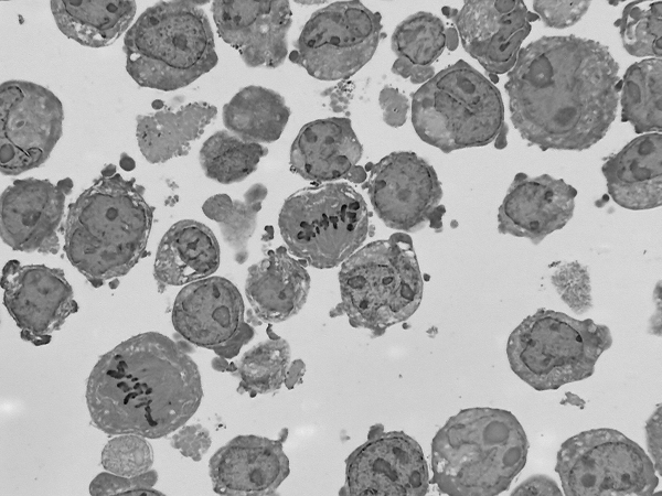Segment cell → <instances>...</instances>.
I'll list each match as a JSON object with an SVG mask.
<instances>
[{
    "label": "cell",
    "mask_w": 662,
    "mask_h": 496,
    "mask_svg": "<svg viewBox=\"0 0 662 496\" xmlns=\"http://www.w3.org/2000/svg\"><path fill=\"white\" fill-rule=\"evenodd\" d=\"M619 65L608 47L576 35L543 36L517 53L504 85L511 121L528 144L583 151L613 122Z\"/></svg>",
    "instance_id": "obj_1"
},
{
    "label": "cell",
    "mask_w": 662,
    "mask_h": 496,
    "mask_svg": "<svg viewBox=\"0 0 662 496\" xmlns=\"http://www.w3.org/2000/svg\"><path fill=\"white\" fill-rule=\"evenodd\" d=\"M85 396L92 422L103 432L159 439L196 412L203 390L186 344L147 332L99 358Z\"/></svg>",
    "instance_id": "obj_2"
},
{
    "label": "cell",
    "mask_w": 662,
    "mask_h": 496,
    "mask_svg": "<svg viewBox=\"0 0 662 496\" xmlns=\"http://www.w3.org/2000/svg\"><path fill=\"white\" fill-rule=\"evenodd\" d=\"M143 194L111 164L70 205L64 249L94 287L125 276L142 257L154 211Z\"/></svg>",
    "instance_id": "obj_3"
},
{
    "label": "cell",
    "mask_w": 662,
    "mask_h": 496,
    "mask_svg": "<svg viewBox=\"0 0 662 496\" xmlns=\"http://www.w3.org/2000/svg\"><path fill=\"white\" fill-rule=\"evenodd\" d=\"M527 450L525 431L510 411L463 409L433 439V482L447 495L501 494L524 467Z\"/></svg>",
    "instance_id": "obj_4"
},
{
    "label": "cell",
    "mask_w": 662,
    "mask_h": 496,
    "mask_svg": "<svg viewBox=\"0 0 662 496\" xmlns=\"http://www.w3.org/2000/svg\"><path fill=\"white\" fill-rule=\"evenodd\" d=\"M204 2H158L143 11L124 39L126 69L152 89L185 87L217 64Z\"/></svg>",
    "instance_id": "obj_5"
},
{
    "label": "cell",
    "mask_w": 662,
    "mask_h": 496,
    "mask_svg": "<svg viewBox=\"0 0 662 496\" xmlns=\"http://www.w3.org/2000/svg\"><path fill=\"white\" fill-rule=\"evenodd\" d=\"M418 137L444 153L495 142L506 145L499 89L463 60L447 66L412 95Z\"/></svg>",
    "instance_id": "obj_6"
},
{
    "label": "cell",
    "mask_w": 662,
    "mask_h": 496,
    "mask_svg": "<svg viewBox=\"0 0 662 496\" xmlns=\"http://www.w3.org/2000/svg\"><path fill=\"white\" fill-rule=\"evenodd\" d=\"M339 283L341 301L331 316L346 315L353 327L367 328L373 336L406 321L423 296L410 237L395 233L356 250L343 261Z\"/></svg>",
    "instance_id": "obj_7"
},
{
    "label": "cell",
    "mask_w": 662,
    "mask_h": 496,
    "mask_svg": "<svg viewBox=\"0 0 662 496\" xmlns=\"http://www.w3.org/2000/svg\"><path fill=\"white\" fill-rule=\"evenodd\" d=\"M611 344L606 325L540 309L511 333L506 356L513 373L532 388L556 390L590 377Z\"/></svg>",
    "instance_id": "obj_8"
},
{
    "label": "cell",
    "mask_w": 662,
    "mask_h": 496,
    "mask_svg": "<svg viewBox=\"0 0 662 496\" xmlns=\"http://www.w3.org/2000/svg\"><path fill=\"white\" fill-rule=\"evenodd\" d=\"M278 226L288 250L314 268H333L364 242L369 211L364 198L343 182H328L291 194Z\"/></svg>",
    "instance_id": "obj_9"
},
{
    "label": "cell",
    "mask_w": 662,
    "mask_h": 496,
    "mask_svg": "<svg viewBox=\"0 0 662 496\" xmlns=\"http://www.w3.org/2000/svg\"><path fill=\"white\" fill-rule=\"evenodd\" d=\"M555 471L565 495H650L659 484L643 449L613 429H592L566 440Z\"/></svg>",
    "instance_id": "obj_10"
},
{
    "label": "cell",
    "mask_w": 662,
    "mask_h": 496,
    "mask_svg": "<svg viewBox=\"0 0 662 496\" xmlns=\"http://www.w3.org/2000/svg\"><path fill=\"white\" fill-rule=\"evenodd\" d=\"M382 17L360 1H338L317 10L305 24L289 60L320 80H344L373 56Z\"/></svg>",
    "instance_id": "obj_11"
},
{
    "label": "cell",
    "mask_w": 662,
    "mask_h": 496,
    "mask_svg": "<svg viewBox=\"0 0 662 496\" xmlns=\"http://www.w3.org/2000/svg\"><path fill=\"white\" fill-rule=\"evenodd\" d=\"M63 106L50 89L25 80L0 86V169L19 175L43 164L62 136Z\"/></svg>",
    "instance_id": "obj_12"
},
{
    "label": "cell",
    "mask_w": 662,
    "mask_h": 496,
    "mask_svg": "<svg viewBox=\"0 0 662 496\" xmlns=\"http://www.w3.org/2000/svg\"><path fill=\"white\" fill-rule=\"evenodd\" d=\"M365 184L371 204L389 228L416 231L429 222L441 229L442 188L434 168L414 152H393L371 165Z\"/></svg>",
    "instance_id": "obj_13"
},
{
    "label": "cell",
    "mask_w": 662,
    "mask_h": 496,
    "mask_svg": "<svg viewBox=\"0 0 662 496\" xmlns=\"http://www.w3.org/2000/svg\"><path fill=\"white\" fill-rule=\"evenodd\" d=\"M171 319L185 341L224 358L236 356L254 336L238 289L222 277L186 284L174 300Z\"/></svg>",
    "instance_id": "obj_14"
},
{
    "label": "cell",
    "mask_w": 662,
    "mask_h": 496,
    "mask_svg": "<svg viewBox=\"0 0 662 496\" xmlns=\"http://www.w3.org/2000/svg\"><path fill=\"white\" fill-rule=\"evenodd\" d=\"M428 487V466L419 444L404 432H384L380 425L348 457L341 494L425 495Z\"/></svg>",
    "instance_id": "obj_15"
},
{
    "label": "cell",
    "mask_w": 662,
    "mask_h": 496,
    "mask_svg": "<svg viewBox=\"0 0 662 496\" xmlns=\"http://www.w3.org/2000/svg\"><path fill=\"white\" fill-rule=\"evenodd\" d=\"M1 288L21 337L34 345L49 343L51 334L77 311L72 287L57 268L11 260L2 269Z\"/></svg>",
    "instance_id": "obj_16"
},
{
    "label": "cell",
    "mask_w": 662,
    "mask_h": 496,
    "mask_svg": "<svg viewBox=\"0 0 662 496\" xmlns=\"http://www.w3.org/2000/svg\"><path fill=\"white\" fill-rule=\"evenodd\" d=\"M442 13L455 22L463 48L489 75L514 66L531 22L538 19L523 1H467L460 10L444 7Z\"/></svg>",
    "instance_id": "obj_17"
},
{
    "label": "cell",
    "mask_w": 662,
    "mask_h": 496,
    "mask_svg": "<svg viewBox=\"0 0 662 496\" xmlns=\"http://www.w3.org/2000/svg\"><path fill=\"white\" fill-rule=\"evenodd\" d=\"M73 183L47 180H15L1 194V239L13 250L56 254L65 200Z\"/></svg>",
    "instance_id": "obj_18"
},
{
    "label": "cell",
    "mask_w": 662,
    "mask_h": 496,
    "mask_svg": "<svg viewBox=\"0 0 662 496\" xmlns=\"http://www.w3.org/2000/svg\"><path fill=\"white\" fill-rule=\"evenodd\" d=\"M211 10L218 35L247 66L276 68L285 62L292 23L288 1H214Z\"/></svg>",
    "instance_id": "obj_19"
},
{
    "label": "cell",
    "mask_w": 662,
    "mask_h": 496,
    "mask_svg": "<svg viewBox=\"0 0 662 496\" xmlns=\"http://www.w3.org/2000/svg\"><path fill=\"white\" fill-rule=\"evenodd\" d=\"M576 195L577 190L562 179L517 173L499 207L498 231L537 245L569 222Z\"/></svg>",
    "instance_id": "obj_20"
},
{
    "label": "cell",
    "mask_w": 662,
    "mask_h": 496,
    "mask_svg": "<svg viewBox=\"0 0 662 496\" xmlns=\"http://www.w3.org/2000/svg\"><path fill=\"white\" fill-rule=\"evenodd\" d=\"M213 490L221 495H271L289 474L282 441L238 435L209 462Z\"/></svg>",
    "instance_id": "obj_21"
},
{
    "label": "cell",
    "mask_w": 662,
    "mask_h": 496,
    "mask_svg": "<svg viewBox=\"0 0 662 496\" xmlns=\"http://www.w3.org/2000/svg\"><path fill=\"white\" fill-rule=\"evenodd\" d=\"M362 145L343 117L318 119L305 125L290 149V168L313 182L345 177L362 157Z\"/></svg>",
    "instance_id": "obj_22"
},
{
    "label": "cell",
    "mask_w": 662,
    "mask_h": 496,
    "mask_svg": "<svg viewBox=\"0 0 662 496\" xmlns=\"http://www.w3.org/2000/svg\"><path fill=\"white\" fill-rule=\"evenodd\" d=\"M607 191L621 207L640 211L662 205V134L644 133L606 159Z\"/></svg>",
    "instance_id": "obj_23"
},
{
    "label": "cell",
    "mask_w": 662,
    "mask_h": 496,
    "mask_svg": "<svg viewBox=\"0 0 662 496\" xmlns=\"http://www.w3.org/2000/svg\"><path fill=\"white\" fill-rule=\"evenodd\" d=\"M310 277L300 260L279 247L248 269L245 294L260 322L278 323L306 303Z\"/></svg>",
    "instance_id": "obj_24"
},
{
    "label": "cell",
    "mask_w": 662,
    "mask_h": 496,
    "mask_svg": "<svg viewBox=\"0 0 662 496\" xmlns=\"http://www.w3.org/2000/svg\"><path fill=\"white\" fill-rule=\"evenodd\" d=\"M220 266V246L204 224L184 219L172 225L157 250L153 277L160 290L191 283L214 273Z\"/></svg>",
    "instance_id": "obj_25"
},
{
    "label": "cell",
    "mask_w": 662,
    "mask_h": 496,
    "mask_svg": "<svg viewBox=\"0 0 662 496\" xmlns=\"http://www.w3.org/2000/svg\"><path fill=\"white\" fill-rule=\"evenodd\" d=\"M215 106L204 101L166 108L136 118V137L141 154L150 163H163L188 154L215 118Z\"/></svg>",
    "instance_id": "obj_26"
},
{
    "label": "cell",
    "mask_w": 662,
    "mask_h": 496,
    "mask_svg": "<svg viewBox=\"0 0 662 496\" xmlns=\"http://www.w3.org/2000/svg\"><path fill=\"white\" fill-rule=\"evenodd\" d=\"M57 28L77 43L102 47L114 43L130 25L135 1H51Z\"/></svg>",
    "instance_id": "obj_27"
},
{
    "label": "cell",
    "mask_w": 662,
    "mask_h": 496,
    "mask_svg": "<svg viewBox=\"0 0 662 496\" xmlns=\"http://www.w3.org/2000/svg\"><path fill=\"white\" fill-rule=\"evenodd\" d=\"M227 131L247 142L270 143L278 140L290 117L285 98L261 86H247L223 107Z\"/></svg>",
    "instance_id": "obj_28"
},
{
    "label": "cell",
    "mask_w": 662,
    "mask_h": 496,
    "mask_svg": "<svg viewBox=\"0 0 662 496\" xmlns=\"http://www.w3.org/2000/svg\"><path fill=\"white\" fill-rule=\"evenodd\" d=\"M621 121L636 133L662 129V62L648 58L628 67L620 86Z\"/></svg>",
    "instance_id": "obj_29"
},
{
    "label": "cell",
    "mask_w": 662,
    "mask_h": 496,
    "mask_svg": "<svg viewBox=\"0 0 662 496\" xmlns=\"http://www.w3.org/2000/svg\"><path fill=\"white\" fill-rule=\"evenodd\" d=\"M266 195V186L256 183L245 192L244 200L233 201L227 194H216L202 206L205 216L218 224L237 263H244L248 258L247 245L256 229L257 215Z\"/></svg>",
    "instance_id": "obj_30"
},
{
    "label": "cell",
    "mask_w": 662,
    "mask_h": 496,
    "mask_svg": "<svg viewBox=\"0 0 662 496\" xmlns=\"http://www.w3.org/2000/svg\"><path fill=\"white\" fill-rule=\"evenodd\" d=\"M268 149L247 142L227 130L212 134L200 150V164L205 175L222 184L245 180L256 169Z\"/></svg>",
    "instance_id": "obj_31"
},
{
    "label": "cell",
    "mask_w": 662,
    "mask_h": 496,
    "mask_svg": "<svg viewBox=\"0 0 662 496\" xmlns=\"http://www.w3.org/2000/svg\"><path fill=\"white\" fill-rule=\"evenodd\" d=\"M290 363L287 341L275 337L247 351L236 365H232L239 378L238 389L250 396L279 389L285 381Z\"/></svg>",
    "instance_id": "obj_32"
},
{
    "label": "cell",
    "mask_w": 662,
    "mask_h": 496,
    "mask_svg": "<svg viewBox=\"0 0 662 496\" xmlns=\"http://www.w3.org/2000/svg\"><path fill=\"white\" fill-rule=\"evenodd\" d=\"M445 24L433 13L420 11L394 30L391 46L397 58L414 66L429 68L442 54L446 46Z\"/></svg>",
    "instance_id": "obj_33"
},
{
    "label": "cell",
    "mask_w": 662,
    "mask_h": 496,
    "mask_svg": "<svg viewBox=\"0 0 662 496\" xmlns=\"http://www.w3.org/2000/svg\"><path fill=\"white\" fill-rule=\"evenodd\" d=\"M626 51L633 56H662V2L628 3L615 22Z\"/></svg>",
    "instance_id": "obj_34"
},
{
    "label": "cell",
    "mask_w": 662,
    "mask_h": 496,
    "mask_svg": "<svg viewBox=\"0 0 662 496\" xmlns=\"http://www.w3.org/2000/svg\"><path fill=\"white\" fill-rule=\"evenodd\" d=\"M146 439L137 434L113 438L102 451L103 467L113 474L129 477L147 473L153 464V450Z\"/></svg>",
    "instance_id": "obj_35"
},
{
    "label": "cell",
    "mask_w": 662,
    "mask_h": 496,
    "mask_svg": "<svg viewBox=\"0 0 662 496\" xmlns=\"http://www.w3.org/2000/svg\"><path fill=\"white\" fill-rule=\"evenodd\" d=\"M158 481L153 470L137 476H121L110 472L98 474L89 485L90 495H164L152 488Z\"/></svg>",
    "instance_id": "obj_36"
},
{
    "label": "cell",
    "mask_w": 662,
    "mask_h": 496,
    "mask_svg": "<svg viewBox=\"0 0 662 496\" xmlns=\"http://www.w3.org/2000/svg\"><path fill=\"white\" fill-rule=\"evenodd\" d=\"M590 1H535L533 9L546 26L564 29L578 22Z\"/></svg>",
    "instance_id": "obj_37"
},
{
    "label": "cell",
    "mask_w": 662,
    "mask_h": 496,
    "mask_svg": "<svg viewBox=\"0 0 662 496\" xmlns=\"http://www.w3.org/2000/svg\"><path fill=\"white\" fill-rule=\"evenodd\" d=\"M212 439L203 425L183 424L171 438V446L191 460L199 462L210 449Z\"/></svg>",
    "instance_id": "obj_38"
},
{
    "label": "cell",
    "mask_w": 662,
    "mask_h": 496,
    "mask_svg": "<svg viewBox=\"0 0 662 496\" xmlns=\"http://www.w3.org/2000/svg\"><path fill=\"white\" fill-rule=\"evenodd\" d=\"M384 122L393 128L401 127L407 119L409 100L397 88L385 86L378 96Z\"/></svg>",
    "instance_id": "obj_39"
},
{
    "label": "cell",
    "mask_w": 662,
    "mask_h": 496,
    "mask_svg": "<svg viewBox=\"0 0 662 496\" xmlns=\"http://www.w3.org/2000/svg\"><path fill=\"white\" fill-rule=\"evenodd\" d=\"M557 484L545 475L531 476L524 481L512 495H560Z\"/></svg>",
    "instance_id": "obj_40"
},
{
    "label": "cell",
    "mask_w": 662,
    "mask_h": 496,
    "mask_svg": "<svg viewBox=\"0 0 662 496\" xmlns=\"http://www.w3.org/2000/svg\"><path fill=\"white\" fill-rule=\"evenodd\" d=\"M647 441L654 468L661 473V408L659 407L647 424Z\"/></svg>",
    "instance_id": "obj_41"
},
{
    "label": "cell",
    "mask_w": 662,
    "mask_h": 496,
    "mask_svg": "<svg viewBox=\"0 0 662 496\" xmlns=\"http://www.w3.org/2000/svg\"><path fill=\"white\" fill-rule=\"evenodd\" d=\"M392 72L403 78L409 79L413 84H425L435 76V67L423 68L410 63L396 58L393 63Z\"/></svg>",
    "instance_id": "obj_42"
},
{
    "label": "cell",
    "mask_w": 662,
    "mask_h": 496,
    "mask_svg": "<svg viewBox=\"0 0 662 496\" xmlns=\"http://www.w3.org/2000/svg\"><path fill=\"white\" fill-rule=\"evenodd\" d=\"M305 373V364L298 359L291 363L288 367L285 384L287 388L291 389L302 377Z\"/></svg>",
    "instance_id": "obj_43"
},
{
    "label": "cell",
    "mask_w": 662,
    "mask_h": 496,
    "mask_svg": "<svg viewBox=\"0 0 662 496\" xmlns=\"http://www.w3.org/2000/svg\"><path fill=\"white\" fill-rule=\"evenodd\" d=\"M367 175L365 170L362 166L355 165L353 166L345 179L353 183H362L366 180Z\"/></svg>",
    "instance_id": "obj_44"
},
{
    "label": "cell",
    "mask_w": 662,
    "mask_h": 496,
    "mask_svg": "<svg viewBox=\"0 0 662 496\" xmlns=\"http://www.w3.org/2000/svg\"><path fill=\"white\" fill-rule=\"evenodd\" d=\"M445 39H446V46L448 50L453 51L457 48L458 32L455 28H452V26L446 28Z\"/></svg>",
    "instance_id": "obj_45"
},
{
    "label": "cell",
    "mask_w": 662,
    "mask_h": 496,
    "mask_svg": "<svg viewBox=\"0 0 662 496\" xmlns=\"http://www.w3.org/2000/svg\"><path fill=\"white\" fill-rule=\"evenodd\" d=\"M226 358L224 357H216L212 360V366L214 369L220 370V371H224V370H228V363L225 360Z\"/></svg>",
    "instance_id": "obj_46"
},
{
    "label": "cell",
    "mask_w": 662,
    "mask_h": 496,
    "mask_svg": "<svg viewBox=\"0 0 662 496\" xmlns=\"http://www.w3.org/2000/svg\"><path fill=\"white\" fill-rule=\"evenodd\" d=\"M490 78H491V79H492L494 83H496V82H498V76H496V75H490Z\"/></svg>",
    "instance_id": "obj_47"
}]
</instances>
